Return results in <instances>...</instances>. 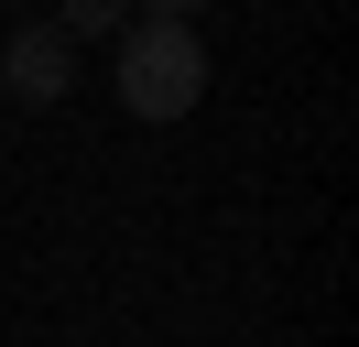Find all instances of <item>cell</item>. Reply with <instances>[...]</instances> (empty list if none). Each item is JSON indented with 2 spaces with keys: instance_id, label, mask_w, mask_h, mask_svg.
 Masks as SVG:
<instances>
[{
  "instance_id": "obj_3",
  "label": "cell",
  "mask_w": 359,
  "mask_h": 347,
  "mask_svg": "<svg viewBox=\"0 0 359 347\" xmlns=\"http://www.w3.org/2000/svg\"><path fill=\"white\" fill-rule=\"evenodd\" d=\"M55 33L88 43V33H120V0H55Z\"/></svg>"
},
{
  "instance_id": "obj_4",
  "label": "cell",
  "mask_w": 359,
  "mask_h": 347,
  "mask_svg": "<svg viewBox=\"0 0 359 347\" xmlns=\"http://www.w3.org/2000/svg\"><path fill=\"white\" fill-rule=\"evenodd\" d=\"M153 11H163V22H196V11H218V0H153Z\"/></svg>"
},
{
  "instance_id": "obj_1",
  "label": "cell",
  "mask_w": 359,
  "mask_h": 347,
  "mask_svg": "<svg viewBox=\"0 0 359 347\" xmlns=\"http://www.w3.org/2000/svg\"><path fill=\"white\" fill-rule=\"evenodd\" d=\"M196 98H207V33L142 11L131 33H120V108H131V120H185Z\"/></svg>"
},
{
  "instance_id": "obj_2",
  "label": "cell",
  "mask_w": 359,
  "mask_h": 347,
  "mask_svg": "<svg viewBox=\"0 0 359 347\" xmlns=\"http://www.w3.org/2000/svg\"><path fill=\"white\" fill-rule=\"evenodd\" d=\"M0 87H11L22 108H55V98L76 87V43L55 33V22H22V33L0 43Z\"/></svg>"
}]
</instances>
